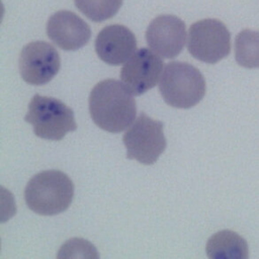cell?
I'll use <instances>...</instances> for the list:
<instances>
[{"label":"cell","mask_w":259,"mask_h":259,"mask_svg":"<svg viewBox=\"0 0 259 259\" xmlns=\"http://www.w3.org/2000/svg\"><path fill=\"white\" fill-rule=\"evenodd\" d=\"M137 49L133 31L124 25L112 24L102 28L95 39V52L108 65L118 66L130 59Z\"/></svg>","instance_id":"cell-11"},{"label":"cell","mask_w":259,"mask_h":259,"mask_svg":"<svg viewBox=\"0 0 259 259\" xmlns=\"http://www.w3.org/2000/svg\"><path fill=\"white\" fill-rule=\"evenodd\" d=\"M148 46L159 56L173 59L184 48L186 28L183 20L177 16L164 14L151 21L146 31Z\"/></svg>","instance_id":"cell-9"},{"label":"cell","mask_w":259,"mask_h":259,"mask_svg":"<svg viewBox=\"0 0 259 259\" xmlns=\"http://www.w3.org/2000/svg\"><path fill=\"white\" fill-rule=\"evenodd\" d=\"M206 255L211 259H247L248 244L240 235L230 230L213 234L206 243Z\"/></svg>","instance_id":"cell-12"},{"label":"cell","mask_w":259,"mask_h":259,"mask_svg":"<svg viewBox=\"0 0 259 259\" xmlns=\"http://www.w3.org/2000/svg\"><path fill=\"white\" fill-rule=\"evenodd\" d=\"M18 65L22 79L28 84L39 86L49 83L58 74L61 59L52 45L35 40L23 47Z\"/></svg>","instance_id":"cell-7"},{"label":"cell","mask_w":259,"mask_h":259,"mask_svg":"<svg viewBox=\"0 0 259 259\" xmlns=\"http://www.w3.org/2000/svg\"><path fill=\"white\" fill-rule=\"evenodd\" d=\"M74 184L59 170H47L32 176L24 189L27 206L40 215H56L72 203Z\"/></svg>","instance_id":"cell-2"},{"label":"cell","mask_w":259,"mask_h":259,"mask_svg":"<svg viewBox=\"0 0 259 259\" xmlns=\"http://www.w3.org/2000/svg\"><path fill=\"white\" fill-rule=\"evenodd\" d=\"M123 0H74L76 7L87 18L101 22L114 16L122 5Z\"/></svg>","instance_id":"cell-14"},{"label":"cell","mask_w":259,"mask_h":259,"mask_svg":"<svg viewBox=\"0 0 259 259\" xmlns=\"http://www.w3.org/2000/svg\"><path fill=\"white\" fill-rule=\"evenodd\" d=\"M32 124L35 136L52 141L62 140L77 128L74 111L64 102L54 97L33 95L24 116Z\"/></svg>","instance_id":"cell-4"},{"label":"cell","mask_w":259,"mask_h":259,"mask_svg":"<svg viewBox=\"0 0 259 259\" xmlns=\"http://www.w3.org/2000/svg\"><path fill=\"white\" fill-rule=\"evenodd\" d=\"M187 49L196 60L215 64L230 54V31L219 19L198 20L189 27Z\"/></svg>","instance_id":"cell-6"},{"label":"cell","mask_w":259,"mask_h":259,"mask_svg":"<svg viewBox=\"0 0 259 259\" xmlns=\"http://www.w3.org/2000/svg\"><path fill=\"white\" fill-rule=\"evenodd\" d=\"M163 60L149 49L136 52L120 70V80L133 95H142L159 81Z\"/></svg>","instance_id":"cell-8"},{"label":"cell","mask_w":259,"mask_h":259,"mask_svg":"<svg viewBox=\"0 0 259 259\" xmlns=\"http://www.w3.org/2000/svg\"><path fill=\"white\" fill-rule=\"evenodd\" d=\"M46 30L49 38L65 51H77L86 46L91 37L90 26L68 10L54 13L47 22Z\"/></svg>","instance_id":"cell-10"},{"label":"cell","mask_w":259,"mask_h":259,"mask_svg":"<svg viewBox=\"0 0 259 259\" xmlns=\"http://www.w3.org/2000/svg\"><path fill=\"white\" fill-rule=\"evenodd\" d=\"M235 58L245 68H259V31L244 29L235 39Z\"/></svg>","instance_id":"cell-13"},{"label":"cell","mask_w":259,"mask_h":259,"mask_svg":"<svg viewBox=\"0 0 259 259\" xmlns=\"http://www.w3.org/2000/svg\"><path fill=\"white\" fill-rule=\"evenodd\" d=\"M163 127L162 121L141 112L122 137L126 158L144 165L154 164L167 146Z\"/></svg>","instance_id":"cell-5"},{"label":"cell","mask_w":259,"mask_h":259,"mask_svg":"<svg viewBox=\"0 0 259 259\" xmlns=\"http://www.w3.org/2000/svg\"><path fill=\"white\" fill-rule=\"evenodd\" d=\"M205 80L200 71L184 62H170L166 65L159 81L163 100L176 108H190L204 96Z\"/></svg>","instance_id":"cell-3"},{"label":"cell","mask_w":259,"mask_h":259,"mask_svg":"<svg viewBox=\"0 0 259 259\" xmlns=\"http://www.w3.org/2000/svg\"><path fill=\"white\" fill-rule=\"evenodd\" d=\"M89 112L98 127L118 134L134 122L136 100L122 82L105 79L97 83L90 92Z\"/></svg>","instance_id":"cell-1"}]
</instances>
